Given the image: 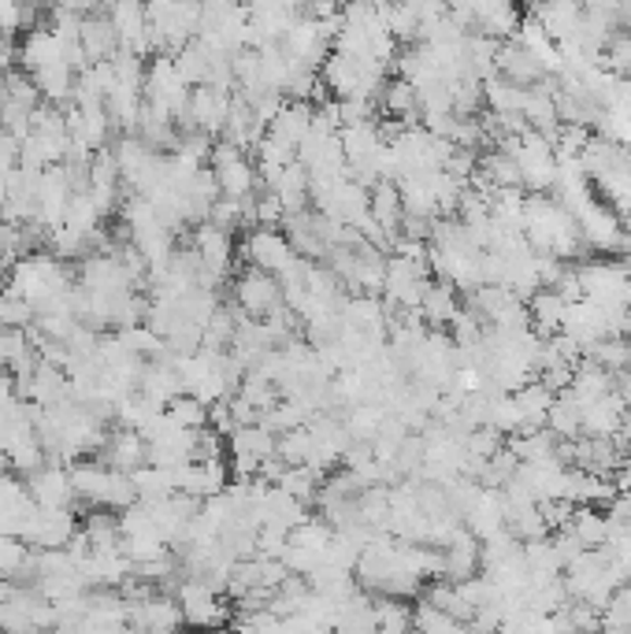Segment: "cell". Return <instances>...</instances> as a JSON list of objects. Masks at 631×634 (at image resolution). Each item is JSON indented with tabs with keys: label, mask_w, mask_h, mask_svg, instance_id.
<instances>
[{
	"label": "cell",
	"mask_w": 631,
	"mask_h": 634,
	"mask_svg": "<svg viewBox=\"0 0 631 634\" xmlns=\"http://www.w3.org/2000/svg\"><path fill=\"white\" fill-rule=\"evenodd\" d=\"M572 534L583 542L587 549H598V546H606L609 542V515L598 509V505H576V512H572Z\"/></svg>",
	"instance_id": "44dd1931"
},
{
	"label": "cell",
	"mask_w": 631,
	"mask_h": 634,
	"mask_svg": "<svg viewBox=\"0 0 631 634\" xmlns=\"http://www.w3.org/2000/svg\"><path fill=\"white\" fill-rule=\"evenodd\" d=\"M372 220L391 234V241L401 238L405 204H401V189L394 178H379V183L372 186Z\"/></svg>",
	"instance_id": "9a60e30c"
},
{
	"label": "cell",
	"mask_w": 631,
	"mask_h": 634,
	"mask_svg": "<svg viewBox=\"0 0 631 634\" xmlns=\"http://www.w3.org/2000/svg\"><path fill=\"white\" fill-rule=\"evenodd\" d=\"M312 115H316L312 101H290V97H286L283 108L275 112V120L268 123V134L279 141H286L290 149H297V145L305 141V134L312 130Z\"/></svg>",
	"instance_id": "7c38bea8"
},
{
	"label": "cell",
	"mask_w": 631,
	"mask_h": 634,
	"mask_svg": "<svg viewBox=\"0 0 631 634\" xmlns=\"http://www.w3.org/2000/svg\"><path fill=\"white\" fill-rule=\"evenodd\" d=\"M483 427H494L498 434H520V431H524V412H520L517 397L502 394V389H494L491 401H486Z\"/></svg>",
	"instance_id": "603a6c76"
},
{
	"label": "cell",
	"mask_w": 631,
	"mask_h": 634,
	"mask_svg": "<svg viewBox=\"0 0 631 634\" xmlns=\"http://www.w3.org/2000/svg\"><path fill=\"white\" fill-rule=\"evenodd\" d=\"M26 490L41 509H67L75 505V486H71V471L60 460H45L38 471L26 475Z\"/></svg>",
	"instance_id": "8992f818"
},
{
	"label": "cell",
	"mask_w": 631,
	"mask_h": 634,
	"mask_svg": "<svg viewBox=\"0 0 631 634\" xmlns=\"http://www.w3.org/2000/svg\"><path fill=\"white\" fill-rule=\"evenodd\" d=\"M620 301H624V304L631 308V275L624 278V294H620Z\"/></svg>",
	"instance_id": "1f68e13d"
},
{
	"label": "cell",
	"mask_w": 631,
	"mask_h": 634,
	"mask_svg": "<svg viewBox=\"0 0 631 634\" xmlns=\"http://www.w3.org/2000/svg\"><path fill=\"white\" fill-rule=\"evenodd\" d=\"M126 620L138 623V627H149V631H175L186 623L178 601L157 597V594H146V597H138V601H126Z\"/></svg>",
	"instance_id": "30bf717a"
},
{
	"label": "cell",
	"mask_w": 631,
	"mask_h": 634,
	"mask_svg": "<svg viewBox=\"0 0 631 634\" xmlns=\"http://www.w3.org/2000/svg\"><path fill=\"white\" fill-rule=\"evenodd\" d=\"M576 275H580L583 297L609 304V301H620V294H624L628 268L620 264L617 257H613V260H587V264L576 268Z\"/></svg>",
	"instance_id": "52a82bcc"
},
{
	"label": "cell",
	"mask_w": 631,
	"mask_h": 634,
	"mask_svg": "<svg viewBox=\"0 0 631 634\" xmlns=\"http://www.w3.org/2000/svg\"><path fill=\"white\" fill-rule=\"evenodd\" d=\"M4 271H8V268H4V264H0V286H4V283H8V278H4Z\"/></svg>",
	"instance_id": "d6a6232c"
},
{
	"label": "cell",
	"mask_w": 631,
	"mask_h": 634,
	"mask_svg": "<svg viewBox=\"0 0 631 634\" xmlns=\"http://www.w3.org/2000/svg\"><path fill=\"white\" fill-rule=\"evenodd\" d=\"M379 104H383V115H391V120H401V123H420V94L412 83H405V78H394V83L383 86V94H379Z\"/></svg>",
	"instance_id": "ffe728a7"
},
{
	"label": "cell",
	"mask_w": 631,
	"mask_h": 634,
	"mask_svg": "<svg viewBox=\"0 0 631 634\" xmlns=\"http://www.w3.org/2000/svg\"><path fill=\"white\" fill-rule=\"evenodd\" d=\"M131 478H134V490H138L141 501H152V497L175 494V471L160 468V464H149V460L141 468H134Z\"/></svg>",
	"instance_id": "d4e9b609"
},
{
	"label": "cell",
	"mask_w": 631,
	"mask_h": 634,
	"mask_svg": "<svg viewBox=\"0 0 631 634\" xmlns=\"http://www.w3.org/2000/svg\"><path fill=\"white\" fill-rule=\"evenodd\" d=\"M565 312H568V301L561 294H557L554 286H543L535 289V294L528 297V315H531V331L543 334V338H549V334L561 331L565 323Z\"/></svg>",
	"instance_id": "5bb4252c"
},
{
	"label": "cell",
	"mask_w": 631,
	"mask_h": 634,
	"mask_svg": "<svg viewBox=\"0 0 631 634\" xmlns=\"http://www.w3.org/2000/svg\"><path fill=\"white\" fill-rule=\"evenodd\" d=\"M83 45H86V57L89 63L97 60H112L120 52V34L108 15H83Z\"/></svg>",
	"instance_id": "d6986e66"
},
{
	"label": "cell",
	"mask_w": 631,
	"mask_h": 634,
	"mask_svg": "<svg viewBox=\"0 0 631 634\" xmlns=\"http://www.w3.org/2000/svg\"><path fill=\"white\" fill-rule=\"evenodd\" d=\"M512 397H517L520 412H524V431H535V427H546V412L549 405H554V389H549L543 378H528L524 386L512 389Z\"/></svg>",
	"instance_id": "ac0fdd59"
},
{
	"label": "cell",
	"mask_w": 631,
	"mask_h": 634,
	"mask_svg": "<svg viewBox=\"0 0 631 634\" xmlns=\"http://www.w3.org/2000/svg\"><path fill=\"white\" fill-rule=\"evenodd\" d=\"M101 460L108 468H120V471H134L149 460V442L141 431L134 427H123L115 434H108L104 446H101Z\"/></svg>",
	"instance_id": "8fae6325"
},
{
	"label": "cell",
	"mask_w": 631,
	"mask_h": 634,
	"mask_svg": "<svg viewBox=\"0 0 631 634\" xmlns=\"http://www.w3.org/2000/svg\"><path fill=\"white\" fill-rule=\"evenodd\" d=\"M428 286H431V268L412 264V260L398 257V252L386 260V278H383L386 308H420Z\"/></svg>",
	"instance_id": "3957f363"
},
{
	"label": "cell",
	"mask_w": 631,
	"mask_h": 634,
	"mask_svg": "<svg viewBox=\"0 0 631 634\" xmlns=\"http://www.w3.org/2000/svg\"><path fill=\"white\" fill-rule=\"evenodd\" d=\"M238 252L246 264L272 271V275H283V271L297 260V249L290 246V238H286L279 226H257V231H249V238L242 241Z\"/></svg>",
	"instance_id": "277c9868"
},
{
	"label": "cell",
	"mask_w": 631,
	"mask_h": 634,
	"mask_svg": "<svg viewBox=\"0 0 631 634\" xmlns=\"http://www.w3.org/2000/svg\"><path fill=\"white\" fill-rule=\"evenodd\" d=\"M546 427L557 434V438H580L583 434V409L576 405V397L561 389V394L554 397V405H549L546 412Z\"/></svg>",
	"instance_id": "7402d4cb"
},
{
	"label": "cell",
	"mask_w": 631,
	"mask_h": 634,
	"mask_svg": "<svg viewBox=\"0 0 631 634\" xmlns=\"http://www.w3.org/2000/svg\"><path fill=\"white\" fill-rule=\"evenodd\" d=\"M412 627L423 631V634H449V631L468 627V623L457 620V616H449L446 609H438V605L428 601V597H420V605L412 609Z\"/></svg>",
	"instance_id": "83f0119b"
},
{
	"label": "cell",
	"mask_w": 631,
	"mask_h": 634,
	"mask_svg": "<svg viewBox=\"0 0 631 634\" xmlns=\"http://www.w3.org/2000/svg\"><path fill=\"white\" fill-rule=\"evenodd\" d=\"M617 23L624 26V30H631V0H620V8H617Z\"/></svg>",
	"instance_id": "f546056e"
},
{
	"label": "cell",
	"mask_w": 631,
	"mask_h": 634,
	"mask_svg": "<svg viewBox=\"0 0 631 634\" xmlns=\"http://www.w3.org/2000/svg\"><path fill=\"white\" fill-rule=\"evenodd\" d=\"M23 572H34L30 542L20 538V534H0V575L20 579Z\"/></svg>",
	"instance_id": "484cf974"
},
{
	"label": "cell",
	"mask_w": 631,
	"mask_h": 634,
	"mask_svg": "<svg viewBox=\"0 0 631 634\" xmlns=\"http://www.w3.org/2000/svg\"><path fill=\"white\" fill-rule=\"evenodd\" d=\"M164 412L178 423V427H186V431L209 427V401H201V397L189 394V389H178L175 397H168Z\"/></svg>",
	"instance_id": "cb8c5ba5"
},
{
	"label": "cell",
	"mask_w": 631,
	"mask_h": 634,
	"mask_svg": "<svg viewBox=\"0 0 631 634\" xmlns=\"http://www.w3.org/2000/svg\"><path fill=\"white\" fill-rule=\"evenodd\" d=\"M494 67H498L502 78H509V83H517V86H535L539 78L546 75V67L539 63L535 52L524 49L517 38H505L498 45V60H494Z\"/></svg>",
	"instance_id": "9c48e42d"
},
{
	"label": "cell",
	"mask_w": 631,
	"mask_h": 634,
	"mask_svg": "<svg viewBox=\"0 0 631 634\" xmlns=\"http://www.w3.org/2000/svg\"><path fill=\"white\" fill-rule=\"evenodd\" d=\"M461 312V297H457V286H449L446 278L442 283H431L423 289V301H420V315L428 327H449L454 315Z\"/></svg>",
	"instance_id": "2e32d148"
},
{
	"label": "cell",
	"mask_w": 631,
	"mask_h": 634,
	"mask_svg": "<svg viewBox=\"0 0 631 634\" xmlns=\"http://www.w3.org/2000/svg\"><path fill=\"white\" fill-rule=\"evenodd\" d=\"M624 371H628V375H631V352H628V364H624Z\"/></svg>",
	"instance_id": "836d02e7"
},
{
	"label": "cell",
	"mask_w": 631,
	"mask_h": 634,
	"mask_svg": "<svg viewBox=\"0 0 631 634\" xmlns=\"http://www.w3.org/2000/svg\"><path fill=\"white\" fill-rule=\"evenodd\" d=\"M620 338H624V341H631V308L624 312V323H620Z\"/></svg>",
	"instance_id": "4dcf8cb0"
},
{
	"label": "cell",
	"mask_w": 631,
	"mask_h": 634,
	"mask_svg": "<svg viewBox=\"0 0 631 634\" xmlns=\"http://www.w3.org/2000/svg\"><path fill=\"white\" fill-rule=\"evenodd\" d=\"M231 89H220V86H194L189 89V101H186V112L178 120L186 123V130H205L212 138H220L223 126H227V115H231Z\"/></svg>",
	"instance_id": "7a4b0ae2"
},
{
	"label": "cell",
	"mask_w": 631,
	"mask_h": 634,
	"mask_svg": "<svg viewBox=\"0 0 631 634\" xmlns=\"http://www.w3.org/2000/svg\"><path fill=\"white\" fill-rule=\"evenodd\" d=\"M624 409H628V401L613 394V389L602 397H594L587 409H583V434H591V438H613V434L620 431Z\"/></svg>",
	"instance_id": "4fadbf2b"
},
{
	"label": "cell",
	"mask_w": 631,
	"mask_h": 634,
	"mask_svg": "<svg viewBox=\"0 0 631 634\" xmlns=\"http://www.w3.org/2000/svg\"><path fill=\"white\" fill-rule=\"evenodd\" d=\"M78 531V515L67 509H41L34 512V523L30 531H26V542H30L34 549H63L71 538H75Z\"/></svg>",
	"instance_id": "ba28073f"
},
{
	"label": "cell",
	"mask_w": 631,
	"mask_h": 634,
	"mask_svg": "<svg viewBox=\"0 0 631 634\" xmlns=\"http://www.w3.org/2000/svg\"><path fill=\"white\" fill-rule=\"evenodd\" d=\"M34 320H38V308L12 286H0V327H34Z\"/></svg>",
	"instance_id": "f1b7e54d"
},
{
	"label": "cell",
	"mask_w": 631,
	"mask_h": 634,
	"mask_svg": "<svg viewBox=\"0 0 631 634\" xmlns=\"http://www.w3.org/2000/svg\"><path fill=\"white\" fill-rule=\"evenodd\" d=\"M268 189L279 197V204L286 208V215L290 212H301L305 204H309V171H305L301 164H286L279 175L268 183Z\"/></svg>",
	"instance_id": "e0dca14e"
},
{
	"label": "cell",
	"mask_w": 631,
	"mask_h": 634,
	"mask_svg": "<svg viewBox=\"0 0 631 634\" xmlns=\"http://www.w3.org/2000/svg\"><path fill=\"white\" fill-rule=\"evenodd\" d=\"M234 304H238L242 315L268 320V315L286 304L283 283H279V275H272V271H260L249 264L238 278H234Z\"/></svg>",
	"instance_id": "6da1fadb"
},
{
	"label": "cell",
	"mask_w": 631,
	"mask_h": 634,
	"mask_svg": "<svg viewBox=\"0 0 631 634\" xmlns=\"http://www.w3.org/2000/svg\"><path fill=\"white\" fill-rule=\"evenodd\" d=\"M375 605V631H386V634H405L412 627V609L405 605V597H391V594H379Z\"/></svg>",
	"instance_id": "4316f807"
},
{
	"label": "cell",
	"mask_w": 631,
	"mask_h": 634,
	"mask_svg": "<svg viewBox=\"0 0 631 634\" xmlns=\"http://www.w3.org/2000/svg\"><path fill=\"white\" fill-rule=\"evenodd\" d=\"M178 609H183V620L194 623V627H220V623L231 620L220 591L205 583V579H186L178 586Z\"/></svg>",
	"instance_id": "5b68a950"
}]
</instances>
